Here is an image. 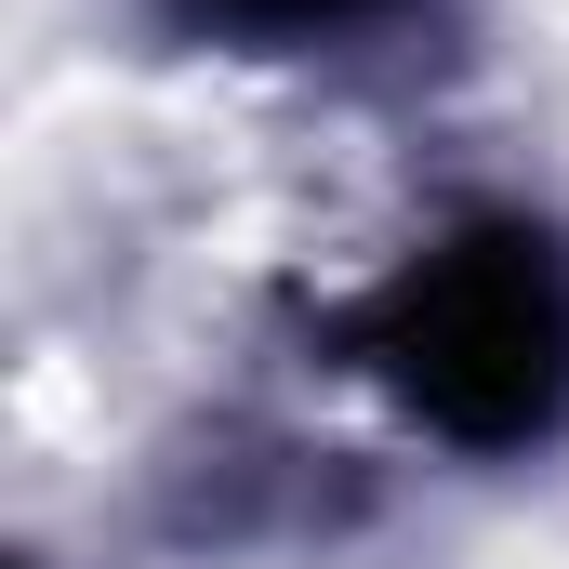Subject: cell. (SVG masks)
Segmentation results:
<instances>
[{
  "instance_id": "6da1fadb",
  "label": "cell",
  "mask_w": 569,
  "mask_h": 569,
  "mask_svg": "<svg viewBox=\"0 0 569 569\" xmlns=\"http://www.w3.org/2000/svg\"><path fill=\"white\" fill-rule=\"evenodd\" d=\"M557 358H569V318H557V279L530 266V239H490L411 291V385L463 425H530Z\"/></svg>"
}]
</instances>
